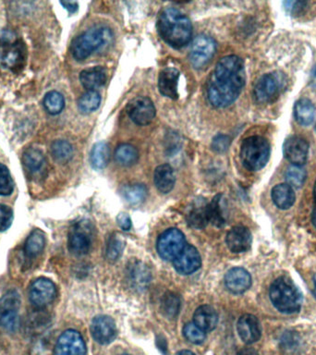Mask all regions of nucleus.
Returning <instances> with one entry per match:
<instances>
[{
  "label": "nucleus",
  "mask_w": 316,
  "mask_h": 355,
  "mask_svg": "<svg viewBox=\"0 0 316 355\" xmlns=\"http://www.w3.org/2000/svg\"><path fill=\"white\" fill-rule=\"evenodd\" d=\"M93 228L88 220L78 221L69 231L68 247L75 255H84L92 247Z\"/></svg>",
  "instance_id": "obj_7"
},
{
  "label": "nucleus",
  "mask_w": 316,
  "mask_h": 355,
  "mask_svg": "<svg viewBox=\"0 0 316 355\" xmlns=\"http://www.w3.org/2000/svg\"><path fill=\"white\" fill-rule=\"evenodd\" d=\"M294 117L302 126H309L315 121V108L312 101L302 98L294 106Z\"/></svg>",
  "instance_id": "obj_30"
},
{
  "label": "nucleus",
  "mask_w": 316,
  "mask_h": 355,
  "mask_svg": "<svg viewBox=\"0 0 316 355\" xmlns=\"http://www.w3.org/2000/svg\"><path fill=\"white\" fill-rule=\"evenodd\" d=\"M21 297L16 290H10L0 298V327L14 331L19 327Z\"/></svg>",
  "instance_id": "obj_8"
},
{
  "label": "nucleus",
  "mask_w": 316,
  "mask_h": 355,
  "mask_svg": "<svg viewBox=\"0 0 316 355\" xmlns=\"http://www.w3.org/2000/svg\"><path fill=\"white\" fill-rule=\"evenodd\" d=\"M238 333L243 343L253 344L261 338V325L258 319L253 314H246L240 317L237 325Z\"/></svg>",
  "instance_id": "obj_19"
},
{
  "label": "nucleus",
  "mask_w": 316,
  "mask_h": 355,
  "mask_svg": "<svg viewBox=\"0 0 316 355\" xmlns=\"http://www.w3.org/2000/svg\"><path fill=\"white\" fill-rule=\"evenodd\" d=\"M283 153L291 164L302 165L307 161L309 144L301 136H291L284 143Z\"/></svg>",
  "instance_id": "obj_15"
},
{
  "label": "nucleus",
  "mask_w": 316,
  "mask_h": 355,
  "mask_svg": "<svg viewBox=\"0 0 316 355\" xmlns=\"http://www.w3.org/2000/svg\"><path fill=\"white\" fill-rule=\"evenodd\" d=\"M313 282H315V295L316 296V275L315 276V279H313Z\"/></svg>",
  "instance_id": "obj_52"
},
{
  "label": "nucleus",
  "mask_w": 316,
  "mask_h": 355,
  "mask_svg": "<svg viewBox=\"0 0 316 355\" xmlns=\"http://www.w3.org/2000/svg\"><path fill=\"white\" fill-rule=\"evenodd\" d=\"M147 188L144 184H131V185L125 186L122 190L123 197L126 201L131 205H139L146 199Z\"/></svg>",
  "instance_id": "obj_36"
},
{
  "label": "nucleus",
  "mask_w": 316,
  "mask_h": 355,
  "mask_svg": "<svg viewBox=\"0 0 316 355\" xmlns=\"http://www.w3.org/2000/svg\"><path fill=\"white\" fill-rule=\"evenodd\" d=\"M270 157L269 141L262 136L254 135L246 138L240 148V159L243 165L250 172L262 170Z\"/></svg>",
  "instance_id": "obj_5"
},
{
  "label": "nucleus",
  "mask_w": 316,
  "mask_h": 355,
  "mask_svg": "<svg viewBox=\"0 0 316 355\" xmlns=\"http://www.w3.org/2000/svg\"><path fill=\"white\" fill-rule=\"evenodd\" d=\"M91 333L96 343L109 344L117 336V327L111 317L98 316L93 319L91 324Z\"/></svg>",
  "instance_id": "obj_17"
},
{
  "label": "nucleus",
  "mask_w": 316,
  "mask_h": 355,
  "mask_svg": "<svg viewBox=\"0 0 316 355\" xmlns=\"http://www.w3.org/2000/svg\"><path fill=\"white\" fill-rule=\"evenodd\" d=\"M80 81L82 87L88 91H96L103 87L106 82V71L102 67L87 69L80 74Z\"/></svg>",
  "instance_id": "obj_25"
},
{
  "label": "nucleus",
  "mask_w": 316,
  "mask_h": 355,
  "mask_svg": "<svg viewBox=\"0 0 316 355\" xmlns=\"http://www.w3.org/2000/svg\"><path fill=\"white\" fill-rule=\"evenodd\" d=\"M44 106L45 111L51 115L60 114L65 106V100L60 93L52 91L47 93L44 98Z\"/></svg>",
  "instance_id": "obj_40"
},
{
  "label": "nucleus",
  "mask_w": 316,
  "mask_h": 355,
  "mask_svg": "<svg viewBox=\"0 0 316 355\" xmlns=\"http://www.w3.org/2000/svg\"><path fill=\"white\" fill-rule=\"evenodd\" d=\"M183 335L187 341L194 344L203 343L206 338V332L197 327L194 323H188L184 325Z\"/></svg>",
  "instance_id": "obj_41"
},
{
  "label": "nucleus",
  "mask_w": 316,
  "mask_h": 355,
  "mask_svg": "<svg viewBox=\"0 0 316 355\" xmlns=\"http://www.w3.org/2000/svg\"><path fill=\"white\" fill-rule=\"evenodd\" d=\"M286 78L283 73L264 74L256 82L253 98L257 103L267 104L274 101L286 87Z\"/></svg>",
  "instance_id": "obj_6"
},
{
  "label": "nucleus",
  "mask_w": 316,
  "mask_h": 355,
  "mask_svg": "<svg viewBox=\"0 0 316 355\" xmlns=\"http://www.w3.org/2000/svg\"><path fill=\"white\" fill-rule=\"evenodd\" d=\"M154 180L157 190L162 194H168L175 185V174L171 165H158L155 170Z\"/></svg>",
  "instance_id": "obj_26"
},
{
  "label": "nucleus",
  "mask_w": 316,
  "mask_h": 355,
  "mask_svg": "<svg viewBox=\"0 0 316 355\" xmlns=\"http://www.w3.org/2000/svg\"><path fill=\"white\" fill-rule=\"evenodd\" d=\"M173 265L179 274L190 275L201 268L202 259L196 248L188 244L174 259Z\"/></svg>",
  "instance_id": "obj_16"
},
{
  "label": "nucleus",
  "mask_w": 316,
  "mask_h": 355,
  "mask_svg": "<svg viewBox=\"0 0 316 355\" xmlns=\"http://www.w3.org/2000/svg\"><path fill=\"white\" fill-rule=\"evenodd\" d=\"M245 62L238 56H227L216 64L207 85V98L216 108L232 105L245 87Z\"/></svg>",
  "instance_id": "obj_1"
},
{
  "label": "nucleus",
  "mask_w": 316,
  "mask_h": 355,
  "mask_svg": "<svg viewBox=\"0 0 316 355\" xmlns=\"http://www.w3.org/2000/svg\"><path fill=\"white\" fill-rule=\"evenodd\" d=\"M270 300L280 313L295 314L301 310L302 295L288 277H280L270 287Z\"/></svg>",
  "instance_id": "obj_3"
},
{
  "label": "nucleus",
  "mask_w": 316,
  "mask_h": 355,
  "mask_svg": "<svg viewBox=\"0 0 316 355\" xmlns=\"http://www.w3.org/2000/svg\"><path fill=\"white\" fill-rule=\"evenodd\" d=\"M272 199L280 209H289L294 205L296 200L293 187L282 183L275 185L272 190Z\"/></svg>",
  "instance_id": "obj_29"
},
{
  "label": "nucleus",
  "mask_w": 316,
  "mask_h": 355,
  "mask_svg": "<svg viewBox=\"0 0 316 355\" xmlns=\"http://www.w3.org/2000/svg\"><path fill=\"white\" fill-rule=\"evenodd\" d=\"M138 150L130 144H122L115 151V159L123 167H131L138 161Z\"/></svg>",
  "instance_id": "obj_35"
},
{
  "label": "nucleus",
  "mask_w": 316,
  "mask_h": 355,
  "mask_svg": "<svg viewBox=\"0 0 316 355\" xmlns=\"http://www.w3.org/2000/svg\"><path fill=\"white\" fill-rule=\"evenodd\" d=\"M100 103V93L98 91H88L78 101V108L82 113H92L99 108Z\"/></svg>",
  "instance_id": "obj_37"
},
{
  "label": "nucleus",
  "mask_w": 316,
  "mask_h": 355,
  "mask_svg": "<svg viewBox=\"0 0 316 355\" xmlns=\"http://www.w3.org/2000/svg\"><path fill=\"white\" fill-rule=\"evenodd\" d=\"M229 146L230 138L229 136L218 135L213 139L211 148H212L213 150L216 152V153H223V152L227 151V149H229Z\"/></svg>",
  "instance_id": "obj_44"
},
{
  "label": "nucleus",
  "mask_w": 316,
  "mask_h": 355,
  "mask_svg": "<svg viewBox=\"0 0 316 355\" xmlns=\"http://www.w3.org/2000/svg\"><path fill=\"white\" fill-rule=\"evenodd\" d=\"M61 5H63L69 13H74L78 10V3H76V2H61Z\"/></svg>",
  "instance_id": "obj_47"
},
{
  "label": "nucleus",
  "mask_w": 316,
  "mask_h": 355,
  "mask_svg": "<svg viewBox=\"0 0 316 355\" xmlns=\"http://www.w3.org/2000/svg\"><path fill=\"white\" fill-rule=\"evenodd\" d=\"M209 222L221 228L227 222V208L223 194H218L208 204Z\"/></svg>",
  "instance_id": "obj_28"
},
{
  "label": "nucleus",
  "mask_w": 316,
  "mask_h": 355,
  "mask_svg": "<svg viewBox=\"0 0 316 355\" xmlns=\"http://www.w3.org/2000/svg\"><path fill=\"white\" fill-rule=\"evenodd\" d=\"M45 237L44 232L40 229H34L24 244V253L28 258L37 257L44 251Z\"/></svg>",
  "instance_id": "obj_31"
},
{
  "label": "nucleus",
  "mask_w": 316,
  "mask_h": 355,
  "mask_svg": "<svg viewBox=\"0 0 316 355\" xmlns=\"http://www.w3.org/2000/svg\"><path fill=\"white\" fill-rule=\"evenodd\" d=\"M315 201H316V185H315Z\"/></svg>",
  "instance_id": "obj_53"
},
{
  "label": "nucleus",
  "mask_w": 316,
  "mask_h": 355,
  "mask_svg": "<svg viewBox=\"0 0 316 355\" xmlns=\"http://www.w3.org/2000/svg\"><path fill=\"white\" fill-rule=\"evenodd\" d=\"M312 220H313V226H315V229H316V208L315 210H313V216H312Z\"/></svg>",
  "instance_id": "obj_51"
},
{
  "label": "nucleus",
  "mask_w": 316,
  "mask_h": 355,
  "mask_svg": "<svg viewBox=\"0 0 316 355\" xmlns=\"http://www.w3.org/2000/svg\"><path fill=\"white\" fill-rule=\"evenodd\" d=\"M225 285L229 292L235 295L245 293L251 285V275L242 268H232L225 276Z\"/></svg>",
  "instance_id": "obj_20"
},
{
  "label": "nucleus",
  "mask_w": 316,
  "mask_h": 355,
  "mask_svg": "<svg viewBox=\"0 0 316 355\" xmlns=\"http://www.w3.org/2000/svg\"><path fill=\"white\" fill-rule=\"evenodd\" d=\"M127 112L131 121L140 126L151 124L155 117L154 103L146 97H138L131 100L128 103Z\"/></svg>",
  "instance_id": "obj_13"
},
{
  "label": "nucleus",
  "mask_w": 316,
  "mask_h": 355,
  "mask_svg": "<svg viewBox=\"0 0 316 355\" xmlns=\"http://www.w3.org/2000/svg\"><path fill=\"white\" fill-rule=\"evenodd\" d=\"M128 282L138 290L146 289L151 280V272L144 263L135 261L128 266Z\"/></svg>",
  "instance_id": "obj_22"
},
{
  "label": "nucleus",
  "mask_w": 316,
  "mask_h": 355,
  "mask_svg": "<svg viewBox=\"0 0 316 355\" xmlns=\"http://www.w3.org/2000/svg\"><path fill=\"white\" fill-rule=\"evenodd\" d=\"M117 221L123 231H128V229L131 228V218L128 217L127 214H125V213H122V214L117 216Z\"/></svg>",
  "instance_id": "obj_46"
},
{
  "label": "nucleus",
  "mask_w": 316,
  "mask_h": 355,
  "mask_svg": "<svg viewBox=\"0 0 316 355\" xmlns=\"http://www.w3.org/2000/svg\"><path fill=\"white\" fill-rule=\"evenodd\" d=\"M185 247V236L178 229H168L157 240V249L164 260L173 261Z\"/></svg>",
  "instance_id": "obj_10"
},
{
  "label": "nucleus",
  "mask_w": 316,
  "mask_h": 355,
  "mask_svg": "<svg viewBox=\"0 0 316 355\" xmlns=\"http://www.w3.org/2000/svg\"><path fill=\"white\" fill-rule=\"evenodd\" d=\"M125 247V240L122 235L113 233L109 237L106 245V259L115 263L122 256Z\"/></svg>",
  "instance_id": "obj_34"
},
{
  "label": "nucleus",
  "mask_w": 316,
  "mask_h": 355,
  "mask_svg": "<svg viewBox=\"0 0 316 355\" xmlns=\"http://www.w3.org/2000/svg\"><path fill=\"white\" fill-rule=\"evenodd\" d=\"M181 303L179 296L173 293H166L162 297L160 311L168 319H175L181 311Z\"/></svg>",
  "instance_id": "obj_33"
},
{
  "label": "nucleus",
  "mask_w": 316,
  "mask_h": 355,
  "mask_svg": "<svg viewBox=\"0 0 316 355\" xmlns=\"http://www.w3.org/2000/svg\"><path fill=\"white\" fill-rule=\"evenodd\" d=\"M24 168L32 175L42 174L45 168V157L42 151L37 148H28L23 156Z\"/></svg>",
  "instance_id": "obj_27"
},
{
  "label": "nucleus",
  "mask_w": 316,
  "mask_h": 355,
  "mask_svg": "<svg viewBox=\"0 0 316 355\" xmlns=\"http://www.w3.org/2000/svg\"><path fill=\"white\" fill-rule=\"evenodd\" d=\"M237 355H259L258 352L256 351L254 349L251 348H245L240 350L239 352H238Z\"/></svg>",
  "instance_id": "obj_48"
},
{
  "label": "nucleus",
  "mask_w": 316,
  "mask_h": 355,
  "mask_svg": "<svg viewBox=\"0 0 316 355\" xmlns=\"http://www.w3.org/2000/svg\"><path fill=\"white\" fill-rule=\"evenodd\" d=\"M309 2L305 1H286L284 2V8L289 13L293 15H299L307 9Z\"/></svg>",
  "instance_id": "obj_45"
},
{
  "label": "nucleus",
  "mask_w": 316,
  "mask_h": 355,
  "mask_svg": "<svg viewBox=\"0 0 316 355\" xmlns=\"http://www.w3.org/2000/svg\"><path fill=\"white\" fill-rule=\"evenodd\" d=\"M216 51V43L212 37L200 34L192 42L190 61L195 69H202L212 60Z\"/></svg>",
  "instance_id": "obj_11"
},
{
  "label": "nucleus",
  "mask_w": 316,
  "mask_h": 355,
  "mask_svg": "<svg viewBox=\"0 0 316 355\" xmlns=\"http://www.w3.org/2000/svg\"><path fill=\"white\" fill-rule=\"evenodd\" d=\"M179 71L175 68L163 69L158 77V88L164 97L176 100L179 98L178 82Z\"/></svg>",
  "instance_id": "obj_21"
},
{
  "label": "nucleus",
  "mask_w": 316,
  "mask_h": 355,
  "mask_svg": "<svg viewBox=\"0 0 316 355\" xmlns=\"http://www.w3.org/2000/svg\"><path fill=\"white\" fill-rule=\"evenodd\" d=\"M251 231L242 226L233 227L227 234L226 244L234 253L247 252L251 247Z\"/></svg>",
  "instance_id": "obj_18"
},
{
  "label": "nucleus",
  "mask_w": 316,
  "mask_h": 355,
  "mask_svg": "<svg viewBox=\"0 0 316 355\" xmlns=\"http://www.w3.org/2000/svg\"><path fill=\"white\" fill-rule=\"evenodd\" d=\"M285 178L286 184H289V186L293 188H300L306 181L307 172L302 165H293L286 170Z\"/></svg>",
  "instance_id": "obj_39"
},
{
  "label": "nucleus",
  "mask_w": 316,
  "mask_h": 355,
  "mask_svg": "<svg viewBox=\"0 0 316 355\" xmlns=\"http://www.w3.org/2000/svg\"><path fill=\"white\" fill-rule=\"evenodd\" d=\"M111 159V149L104 141L95 144L91 151V164L95 170H102L106 167Z\"/></svg>",
  "instance_id": "obj_32"
},
{
  "label": "nucleus",
  "mask_w": 316,
  "mask_h": 355,
  "mask_svg": "<svg viewBox=\"0 0 316 355\" xmlns=\"http://www.w3.org/2000/svg\"><path fill=\"white\" fill-rule=\"evenodd\" d=\"M157 29L161 38L174 49H181L191 42L192 21L174 8L162 10L158 17Z\"/></svg>",
  "instance_id": "obj_2"
},
{
  "label": "nucleus",
  "mask_w": 316,
  "mask_h": 355,
  "mask_svg": "<svg viewBox=\"0 0 316 355\" xmlns=\"http://www.w3.org/2000/svg\"><path fill=\"white\" fill-rule=\"evenodd\" d=\"M50 151L53 157L60 163L68 162L74 157V148L71 144L64 140L55 141L51 145Z\"/></svg>",
  "instance_id": "obj_38"
},
{
  "label": "nucleus",
  "mask_w": 316,
  "mask_h": 355,
  "mask_svg": "<svg viewBox=\"0 0 316 355\" xmlns=\"http://www.w3.org/2000/svg\"><path fill=\"white\" fill-rule=\"evenodd\" d=\"M218 316L210 306L198 307L194 314V323L205 332L215 330L218 325Z\"/></svg>",
  "instance_id": "obj_24"
},
{
  "label": "nucleus",
  "mask_w": 316,
  "mask_h": 355,
  "mask_svg": "<svg viewBox=\"0 0 316 355\" xmlns=\"http://www.w3.org/2000/svg\"><path fill=\"white\" fill-rule=\"evenodd\" d=\"M176 355H195L194 352L191 351H187V350H183V351H181L179 352H177Z\"/></svg>",
  "instance_id": "obj_50"
},
{
  "label": "nucleus",
  "mask_w": 316,
  "mask_h": 355,
  "mask_svg": "<svg viewBox=\"0 0 316 355\" xmlns=\"http://www.w3.org/2000/svg\"><path fill=\"white\" fill-rule=\"evenodd\" d=\"M315 130H316V126H315Z\"/></svg>",
  "instance_id": "obj_55"
},
{
  "label": "nucleus",
  "mask_w": 316,
  "mask_h": 355,
  "mask_svg": "<svg viewBox=\"0 0 316 355\" xmlns=\"http://www.w3.org/2000/svg\"><path fill=\"white\" fill-rule=\"evenodd\" d=\"M14 189V183L6 165L0 164V196H10Z\"/></svg>",
  "instance_id": "obj_42"
},
{
  "label": "nucleus",
  "mask_w": 316,
  "mask_h": 355,
  "mask_svg": "<svg viewBox=\"0 0 316 355\" xmlns=\"http://www.w3.org/2000/svg\"><path fill=\"white\" fill-rule=\"evenodd\" d=\"M25 60V49L21 41L13 36H3L0 38V63L10 69L21 68Z\"/></svg>",
  "instance_id": "obj_9"
},
{
  "label": "nucleus",
  "mask_w": 316,
  "mask_h": 355,
  "mask_svg": "<svg viewBox=\"0 0 316 355\" xmlns=\"http://www.w3.org/2000/svg\"><path fill=\"white\" fill-rule=\"evenodd\" d=\"M187 221L189 225L194 229H203L207 225L208 203H206L205 199L195 200L187 215Z\"/></svg>",
  "instance_id": "obj_23"
},
{
  "label": "nucleus",
  "mask_w": 316,
  "mask_h": 355,
  "mask_svg": "<svg viewBox=\"0 0 316 355\" xmlns=\"http://www.w3.org/2000/svg\"><path fill=\"white\" fill-rule=\"evenodd\" d=\"M310 82L312 87L316 89V65L313 67L312 73H311Z\"/></svg>",
  "instance_id": "obj_49"
},
{
  "label": "nucleus",
  "mask_w": 316,
  "mask_h": 355,
  "mask_svg": "<svg viewBox=\"0 0 316 355\" xmlns=\"http://www.w3.org/2000/svg\"><path fill=\"white\" fill-rule=\"evenodd\" d=\"M13 212L8 205L0 204V231H7L12 226Z\"/></svg>",
  "instance_id": "obj_43"
},
{
  "label": "nucleus",
  "mask_w": 316,
  "mask_h": 355,
  "mask_svg": "<svg viewBox=\"0 0 316 355\" xmlns=\"http://www.w3.org/2000/svg\"><path fill=\"white\" fill-rule=\"evenodd\" d=\"M122 355H128V354H122Z\"/></svg>",
  "instance_id": "obj_54"
},
{
  "label": "nucleus",
  "mask_w": 316,
  "mask_h": 355,
  "mask_svg": "<svg viewBox=\"0 0 316 355\" xmlns=\"http://www.w3.org/2000/svg\"><path fill=\"white\" fill-rule=\"evenodd\" d=\"M113 39L111 29L104 26H96L84 32L72 41L71 54L75 60L82 61L93 53L106 47Z\"/></svg>",
  "instance_id": "obj_4"
},
{
  "label": "nucleus",
  "mask_w": 316,
  "mask_h": 355,
  "mask_svg": "<svg viewBox=\"0 0 316 355\" xmlns=\"http://www.w3.org/2000/svg\"><path fill=\"white\" fill-rule=\"evenodd\" d=\"M57 288L47 277H39L29 288L31 304L37 309H44L55 300Z\"/></svg>",
  "instance_id": "obj_12"
},
{
  "label": "nucleus",
  "mask_w": 316,
  "mask_h": 355,
  "mask_svg": "<svg viewBox=\"0 0 316 355\" xmlns=\"http://www.w3.org/2000/svg\"><path fill=\"white\" fill-rule=\"evenodd\" d=\"M87 346L82 336L76 330L65 331L58 338L54 355H85Z\"/></svg>",
  "instance_id": "obj_14"
}]
</instances>
